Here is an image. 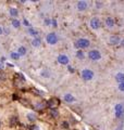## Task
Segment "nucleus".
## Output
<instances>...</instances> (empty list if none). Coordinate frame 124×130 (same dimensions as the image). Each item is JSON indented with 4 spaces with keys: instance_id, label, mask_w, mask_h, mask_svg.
Returning a JSON list of instances; mask_svg holds the SVG:
<instances>
[{
    "instance_id": "nucleus-28",
    "label": "nucleus",
    "mask_w": 124,
    "mask_h": 130,
    "mask_svg": "<svg viewBox=\"0 0 124 130\" xmlns=\"http://www.w3.org/2000/svg\"><path fill=\"white\" fill-rule=\"evenodd\" d=\"M67 68H68V72L70 73V74H74V73L76 72V71H75V67H74V66H72L71 64H70V65H68V66H67Z\"/></svg>"
},
{
    "instance_id": "nucleus-14",
    "label": "nucleus",
    "mask_w": 124,
    "mask_h": 130,
    "mask_svg": "<svg viewBox=\"0 0 124 130\" xmlns=\"http://www.w3.org/2000/svg\"><path fill=\"white\" fill-rule=\"evenodd\" d=\"M39 76L41 77V78H44V79H49L51 77V72H50L49 68L44 67V68H41V70L39 71Z\"/></svg>"
},
{
    "instance_id": "nucleus-21",
    "label": "nucleus",
    "mask_w": 124,
    "mask_h": 130,
    "mask_svg": "<svg viewBox=\"0 0 124 130\" xmlns=\"http://www.w3.org/2000/svg\"><path fill=\"white\" fill-rule=\"evenodd\" d=\"M103 3L102 1H94L92 2V7H93V9L94 10H101V8L103 7Z\"/></svg>"
},
{
    "instance_id": "nucleus-33",
    "label": "nucleus",
    "mask_w": 124,
    "mask_h": 130,
    "mask_svg": "<svg viewBox=\"0 0 124 130\" xmlns=\"http://www.w3.org/2000/svg\"><path fill=\"white\" fill-rule=\"evenodd\" d=\"M115 130H121V129H115Z\"/></svg>"
},
{
    "instance_id": "nucleus-15",
    "label": "nucleus",
    "mask_w": 124,
    "mask_h": 130,
    "mask_svg": "<svg viewBox=\"0 0 124 130\" xmlns=\"http://www.w3.org/2000/svg\"><path fill=\"white\" fill-rule=\"evenodd\" d=\"M26 31H27V35L32 38H36V37H39V32L38 30L36 29L34 26H30L26 28Z\"/></svg>"
},
{
    "instance_id": "nucleus-5",
    "label": "nucleus",
    "mask_w": 124,
    "mask_h": 130,
    "mask_svg": "<svg viewBox=\"0 0 124 130\" xmlns=\"http://www.w3.org/2000/svg\"><path fill=\"white\" fill-rule=\"evenodd\" d=\"M24 118L27 124L33 125L38 121V114L35 111H32V109H25L24 112Z\"/></svg>"
},
{
    "instance_id": "nucleus-18",
    "label": "nucleus",
    "mask_w": 124,
    "mask_h": 130,
    "mask_svg": "<svg viewBox=\"0 0 124 130\" xmlns=\"http://www.w3.org/2000/svg\"><path fill=\"white\" fill-rule=\"evenodd\" d=\"M113 78H114V81H115L117 84L123 83V81H124V72H123V71H120V72H118V73H115Z\"/></svg>"
},
{
    "instance_id": "nucleus-24",
    "label": "nucleus",
    "mask_w": 124,
    "mask_h": 130,
    "mask_svg": "<svg viewBox=\"0 0 124 130\" xmlns=\"http://www.w3.org/2000/svg\"><path fill=\"white\" fill-rule=\"evenodd\" d=\"M43 24L47 27H51V18H48V16H45L43 20Z\"/></svg>"
},
{
    "instance_id": "nucleus-12",
    "label": "nucleus",
    "mask_w": 124,
    "mask_h": 130,
    "mask_svg": "<svg viewBox=\"0 0 124 130\" xmlns=\"http://www.w3.org/2000/svg\"><path fill=\"white\" fill-rule=\"evenodd\" d=\"M62 100H63V102H65L67 104H73L76 102V96L73 94L71 92H65L62 94Z\"/></svg>"
},
{
    "instance_id": "nucleus-17",
    "label": "nucleus",
    "mask_w": 124,
    "mask_h": 130,
    "mask_svg": "<svg viewBox=\"0 0 124 130\" xmlns=\"http://www.w3.org/2000/svg\"><path fill=\"white\" fill-rule=\"evenodd\" d=\"M10 25L12 28H14V29H20V28L22 27V22H21V20H19V19H11Z\"/></svg>"
},
{
    "instance_id": "nucleus-2",
    "label": "nucleus",
    "mask_w": 124,
    "mask_h": 130,
    "mask_svg": "<svg viewBox=\"0 0 124 130\" xmlns=\"http://www.w3.org/2000/svg\"><path fill=\"white\" fill-rule=\"evenodd\" d=\"M74 46H75L76 50H86V49L90 48L92 41H90V39L86 38V37H80V38L76 39Z\"/></svg>"
},
{
    "instance_id": "nucleus-1",
    "label": "nucleus",
    "mask_w": 124,
    "mask_h": 130,
    "mask_svg": "<svg viewBox=\"0 0 124 130\" xmlns=\"http://www.w3.org/2000/svg\"><path fill=\"white\" fill-rule=\"evenodd\" d=\"M86 59H88L92 62H99L102 60V53L98 49H89L86 52Z\"/></svg>"
},
{
    "instance_id": "nucleus-26",
    "label": "nucleus",
    "mask_w": 124,
    "mask_h": 130,
    "mask_svg": "<svg viewBox=\"0 0 124 130\" xmlns=\"http://www.w3.org/2000/svg\"><path fill=\"white\" fill-rule=\"evenodd\" d=\"M117 89H118V91L120 93H123V94H124V81H123V83H121V84H118Z\"/></svg>"
},
{
    "instance_id": "nucleus-16",
    "label": "nucleus",
    "mask_w": 124,
    "mask_h": 130,
    "mask_svg": "<svg viewBox=\"0 0 124 130\" xmlns=\"http://www.w3.org/2000/svg\"><path fill=\"white\" fill-rule=\"evenodd\" d=\"M41 44H43V40H41L40 37H36V38H32L31 40V46L35 49H38L41 47Z\"/></svg>"
},
{
    "instance_id": "nucleus-10",
    "label": "nucleus",
    "mask_w": 124,
    "mask_h": 130,
    "mask_svg": "<svg viewBox=\"0 0 124 130\" xmlns=\"http://www.w3.org/2000/svg\"><path fill=\"white\" fill-rule=\"evenodd\" d=\"M57 63L59 65H62V66H68L71 63V60L67 53H59L57 56Z\"/></svg>"
},
{
    "instance_id": "nucleus-7",
    "label": "nucleus",
    "mask_w": 124,
    "mask_h": 130,
    "mask_svg": "<svg viewBox=\"0 0 124 130\" xmlns=\"http://www.w3.org/2000/svg\"><path fill=\"white\" fill-rule=\"evenodd\" d=\"M102 26H105L107 29L109 30H113L117 27V20L111 15H107L105 16V19L102 20Z\"/></svg>"
},
{
    "instance_id": "nucleus-22",
    "label": "nucleus",
    "mask_w": 124,
    "mask_h": 130,
    "mask_svg": "<svg viewBox=\"0 0 124 130\" xmlns=\"http://www.w3.org/2000/svg\"><path fill=\"white\" fill-rule=\"evenodd\" d=\"M9 56H10V59L12 61H18V60H20V55H19L18 52H16V50L11 51L10 53H9Z\"/></svg>"
},
{
    "instance_id": "nucleus-9",
    "label": "nucleus",
    "mask_w": 124,
    "mask_h": 130,
    "mask_svg": "<svg viewBox=\"0 0 124 130\" xmlns=\"http://www.w3.org/2000/svg\"><path fill=\"white\" fill-rule=\"evenodd\" d=\"M92 7V2L89 1H86V0H80V1H77L75 3V8L78 12H86L89 8Z\"/></svg>"
},
{
    "instance_id": "nucleus-4",
    "label": "nucleus",
    "mask_w": 124,
    "mask_h": 130,
    "mask_svg": "<svg viewBox=\"0 0 124 130\" xmlns=\"http://www.w3.org/2000/svg\"><path fill=\"white\" fill-rule=\"evenodd\" d=\"M80 77L82 78V80L89 83V81H93L95 79V72L88 67L82 68L80 72Z\"/></svg>"
},
{
    "instance_id": "nucleus-27",
    "label": "nucleus",
    "mask_w": 124,
    "mask_h": 130,
    "mask_svg": "<svg viewBox=\"0 0 124 130\" xmlns=\"http://www.w3.org/2000/svg\"><path fill=\"white\" fill-rule=\"evenodd\" d=\"M5 66H6V58H1L0 59V71L5 70Z\"/></svg>"
},
{
    "instance_id": "nucleus-25",
    "label": "nucleus",
    "mask_w": 124,
    "mask_h": 130,
    "mask_svg": "<svg viewBox=\"0 0 124 130\" xmlns=\"http://www.w3.org/2000/svg\"><path fill=\"white\" fill-rule=\"evenodd\" d=\"M21 22H22V26H25L26 28H27V27H30V26H32V24L30 23V21H27V19H26V18H23Z\"/></svg>"
},
{
    "instance_id": "nucleus-3",
    "label": "nucleus",
    "mask_w": 124,
    "mask_h": 130,
    "mask_svg": "<svg viewBox=\"0 0 124 130\" xmlns=\"http://www.w3.org/2000/svg\"><path fill=\"white\" fill-rule=\"evenodd\" d=\"M60 41V38H59V35L57 34L56 31H50L45 36V42H46L48 46L50 47H55L57 46Z\"/></svg>"
},
{
    "instance_id": "nucleus-8",
    "label": "nucleus",
    "mask_w": 124,
    "mask_h": 130,
    "mask_svg": "<svg viewBox=\"0 0 124 130\" xmlns=\"http://www.w3.org/2000/svg\"><path fill=\"white\" fill-rule=\"evenodd\" d=\"M113 115L115 119H122L124 116V103L117 102L113 106Z\"/></svg>"
},
{
    "instance_id": "nucleus-20",
    "label": "nucleus",
    "mask_w": 124,
    "mask_h": 130,
    "mask_svg": "<svg viewBox=\"0 0 124 130\" xmlns=\"http://www.w3.org/2000/svg\"><path fill=\"white\" fill-rule=\"evenodd\" d=\"M16 52L19 53L20 58H23V56H25L27 54V48L25 46H20L16 49Z\"/></svg>"
},
{
    "instance_id": "nucleus-23",
    "label": "nucleus",
    "mask_w": 124,
    "mask_h": 130,
    "mask_svg": "<svg viewBox=\"0 0 124 130\" xmlns=\"http://www.w3.org/2000/svg\"><path fill=\"white\" fill-rule=\"evenodd\" d=\"M32 130H46V128L44 127L43 124L40 123H35L32 125Z\"/></svg>"
},
{
    "instance_id": "nucleus-32",
    "label": "nucleus",
    "mask_w": 124,
    "mask_h": 130,
    "mask_svg": "<svg viewBox=\"0 0 124 130\" xmlns=\"http://www.w3.org/2000/svg\"><path fill=\"white\" fill-rule=\"evenodd\" d=\"M2 127H3V124H2V121H1V120H0V130H1V129H2Z\"/></svg>"
},
{
    "instance_id": "nucleus-29",
    "label": "nucleus",
    "mask_w": 124,
    "mask_h": 130,
    "mask_svg": "<svg viewBox=\"0 0 124 130\" xmlns=\"http://www.w3.org/2000/svg\"><path fill=\"white\" fill-rule=\"evenodd\" d=\"M58 25H59V24H58V20L56 19V18H51V27H58Z\"/></svg>"
},
{
    "instance_id": "nucleus-11",
    "label": "nucleus",
    "mask_w": 124,
    "mask_h": 130,
    "mask_svg": "<svg viewBox=\"0 0 124 130\" xmlns=\"http://www.w3.org/2000/svg\"><path fill=\"white\" fill-rule=\"evenodd\" d=\"M121 41H122V37L119 34L110 35V37L108 39L109 44H110V46H112V47H119L120 44H121Z\"/></svg>"
},
{
    "instance_id": "nucleus-13",
    "label": "nucleus",
    "mask_w": 124,
    "mask_h": 130,
    "mask_svg": "<svg viewBox=\"0 0 124 130\" xmlns=\"http://www.w3.org/2000/svg\"><path fill=\"white\" fill-rule=\"evenodd\" d=\"M8 14L11 19H18V16L20 15V11H19V8L15 7V6H10L8 8Z\"/></svg>"
},
{
    "instance_id": "nucleus-31",
    "label": "nucleus",
    "mask_w": 124,
    "mask_h": 130,
    "mask_svg": "<svg viewBox=\"0 0 124 130\" xmlns=\"http://www.w3.org/2000/svg\"><path fill=\"white\" fill-rule=\"evenodd\" d=\"M122 48H124V38H122V41H121V44H120Z\"/></svg>"
},
{
    "instance_id": "nucleus-30",
    "label": "nucleus",
    "mask_w": 124,
    "mask_h": 130,
    "mask_svg": "<svg viewBox=\"0 0 124 130\" xmlns=\"http://www.w3.org/2000/svg\"><path fill=\"white\" fill-rule=\"evenodd\" d=\"M5 35V26H2L0 24V36H3Z\"/></svg>"
},
{
    "instance_id": "nucleus-6",
    "label": "nucleus",
    "mask_w": 124,
    "mask_h": 130,
    "mask_svg": "<svg viewBox=\"0 0 124 130\" xmlns=\"http://www.w3.org/2000/svg\"><path fill=\"white\" fill-rule=\"evenodd\" d=\"M88 27L93 31L100 30L102 27V21L100 20V18H98V16H92L88 22Z\"/></svg>"
},
{
    "instance_id": "nucleus-19",
    "label": "nucleus",
    "mask_w": 124,
    "mask_h": 130,
    "mask_svg": "<svg viewBox=\"0 0 124 130\" xmlns=\"http://www.w3.org/2000/svg\"><path fill=\"white\" fill-rule=\"evenodd\" d=\"M75 58L78 61H84L86 59V52L84 50H76L75 51Z\"/></svg>"
}]
</instances>
